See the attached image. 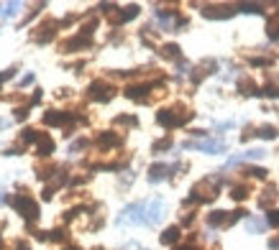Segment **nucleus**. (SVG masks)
Masks as SVG:
<instances>
[{"label":"nucleus","instance_id":"nucleus-1","mask_svg":"<svg viewBox=\"0 0 279 250\" xmlns=\"http://www.w3.org/2000/svg\"><path fill=\"white\" fill-rule=\"evenodd\" d=\"M215 197H218V184L213 181V176L210 179H200L192 186V192H189V199H185V207L187 204H197V202H213Z\"/></svg>","mask_w":279,"mask_h":250},{"label":"nucleus","instance_id":"nucleus-2","mask_svg":"<svg viewBox=\"0 0 279 250\" xmlns=\"http://www.w3.org/2000/svg\"><path fill=\"white\" fill-rule=\"evenodd\" d=\"M189 117H192V112L189 110H182V107H174V110H159L156 112V123L161 128H180L185 125Z\"/></svg>","mask_w":279,"mask_h":250},{"label":"nucleus","instance_id":"nucleus-3","mask_svg":"<svg viewBox=\"0 0 279 250\" xmlns=\"http://www.w3.org/2000/svg\"><path fill=\"white\" fill-rule=\"evenodd\" d=\"M185 151H202V153H226L228 143L223 138H202V141H185Z\"/></svg>","mask_w":279,"mask_h":250},{"label":"nucleus","instance_id":"nucleus-4","mask_svg":"<svg viewBox=\"0 0 279 250\" xmlns=\"http://www.w3.org/2000/svg\"><path fill=\"white\" fill-rule=\"evenodd\" d=\"M13 207H16V212L21 217H26L28 222H36V219H39V204L28 197L26 192H21V194L13 197Z\"/></svg>","mask_w":279,"mask_h":250},{"label":"nucleus","instance_id":"nucleus-5","mask_svg":"<svg viewBox=\"0 0 279 250\" xmlns=\"http://www.w3.org/2000/svg\"><path fill=\"white\" fill-rule=\"evenodd\" d=\"M143 212H146V202L128 204L118 217V225H143Z\"/></svg>","mask_w":279,"mask_h":250},{"label":"nucleus","instance_id":"nucleus-6","mask_svg":"<svg viewBox=\"0 0 279 250\" xmlns=\"http://www.w3.org/2000/svg\"><path fill=\"white\" fill-rule=\"evenodd\" d=\"M113 95H115L113 84H108L105 79H95L90 87H87V97L95 100V102H110Z\"/></svg>","mask_w":279,"mask_h":250},{"label":"nucleus","instance_id":"nucleus-7","mask_svg":"<svg viewBox=\"0 0 279 250\" xmlns=\"http://www.w3.org/2000/svg\"><path fill=\"white\" fill-rule=\"evenodd\" d=\"M164 217V199H151L146 202V212H143V225H156Z\"/></svg>","mask_w":279,"mask_h":250},{"label":"nucleus","instance_id":"nucleus-8","mask_svg":"<svg viewBox=\"0 0 279 250\" xmlns=\"http://www.w3.org/2000/svg\"><path fill=\"white\" fill-rule=\"evenodd\" d=\"M236 10H238L236 5H205V8H202V16L210 18V21H226V18H231Z\"/></svg>","mask_w":279,"mask_h":250},{"label":"nucleus","instance_id":"nucleus-9","mask_svg":"<svg viewBox=\"0 0 279 250\" xmlns=\"http://www.w3.org/2000/svg\"><path fill=\"white\" fill-rule=\"evenodd\" d=\"M87 46H93V38L85 36V34H80V36L67 38V41L62 43V51H64V54H72V51H82V49H87Z\"/></svg>","mask_w":279,"mask_h":250},{"label":"nucleus","instance_id":"nucleus-10","mask_svg":"<svg viewBox=\"0 0 279 250\" xmlns=\"http://www.w3.org/2000/svg\"><path fill=\"white\" fill-rule=\"evenodd\" d=\"M69 120H75V115H72V112H59V110L44 112V123H46V125H67Z\"/></svg>","mask_w":279,"mask_h":250},{"label":"nucleus","instance_id":"nucleus-11","mask_svg":"<svg viewBox=\"0 0 279 250\" xmlns=\"http://www.w3.org/2000/svg\"><path fill=\"white\" fill-rule=\"evenodd\" d=\"M139 16V5H126L121 8V13H115V8L110 10V21L113 23H126V21H134Z\"/></svg>","mask_w":279,"mask_h":250},{"label":"nucleus","instance_id":"nucleus-12","mask_svg":"<svg viewBox=\"0 0 279 250\" xmlns=\"http://www.w3.org/2000/svg\"><path fill=\"white\" fill-rule=\"evenodd\" d=\"M146 92H151V84L143 82V84H128L126 87V97L131 100H146Z\"/></svg>","mask_w":279,"mask_h":250},{"label":"nucleus","instance_id":"nucleus-13","mask_svg":"<svg viewBox=\"0 0 279 250\" xmlns=\"http://www.w3.org/2000/svg\"><path fill=\"white\" fill-rule=\"evenodd\" d=\"M59 26L56 21H46V26H41L39 28V34H34V41L36 43H46V41H51L54 38V28Z\"/></svg>","mask_w":279,"mask_h":250},{"label":"nucleus","instance_id":"nucleus-14","mask_svg":"<svg viewBox=\"0 0 279 250\" xmlns=\"http://www.w3.org/2000/svg\"><path fill=\"white\" fill-rule=\"evenodd\" d=\"M121 143H123V138L115 136V133H110V130H108V133H100V136H97V145H100V148H118Z\"/></svg>","mask_w":279,"mask_h":250},{"label":"nucleus","instance_id":"nucleus-15","mask_svg":"<svg viewBox=\"0 0 279 250\" xmlns=\"http://www.w3.org/2000/svg\"><path fill=\"white\" fill-rule=\"evenodd\" d=\"M169 171H172V169H169L167 164H154V166L149 169V181H151V184L164 181L167 176H169Z\"/></svg>","mask_w":279,"mask_h":250},{"label":"nucleus","instance_id":"nucleus-16","mask_svg":"<svg viewBox=\"0 0 279 250\" xmlns=\"http://www.w3.org/2000/svg\"><path fill=\"white\" fill-rule=\"evenodd\" d=\"M64 181H67V174H59V171H56L54 179H51L46 186H44V199H51V197H54V192H56V189H59Z\"/></svg>","mask_w":279,"mask_h":250},{"label":"nucleus","instance_id":"nucleus-17","mask_svg":"<svg viewBox=\"0 0 279 250\" xmlns=\"http://www.w3.org/2000/svg\"><path fill=\"white\" fill-rule=\"evenodd\" d=\"M238 90H241V95H246V97H256V95H261V90L256 87V82L248 79V77L238 79Z\"/></svg>","mask_w":279,"mask_h":250},{"label":"nucleus","instance_id":"nucleus-18","mask_svg":"<svg viewBox=\"0 0 279 250\" xmlns=\"http://www.w3.org/2000/svg\"><path fill=\"white\" fill-rule=\"evenodd\" d=\"M264 156H267V151H264V148H251V151H246L243 156H238V158H231L228 161V166H236V164H241V161H259V158H264Z\"/></svg>","mask_w":279,"mask_h":250},{"label":"nucleus","instance_id":"nucleus-19","mask_svg":"<svg viewBox=\"0 0 279 250\" xmlns=\"http://www.w3.org/2000/svg\"><path fill=\"white\" fill-rule=\"evenodd\" d=\"M215 67H218V64L213 62V59H205V62H202V64H200V67L195 69V71H197V74L192 77V82H200L202 77H208V74H213V71H215Z\"/></svg>","mask_w":279,"mask_h":250},{"label":"nucleus","instance_id":"nucleus-20","mask_svg":"<svg viewBox=\"0 0 279 250\" xmlns=\"http://www.w3.org/2000/svg\"><path fill=\"white\" fill-rule=\"evenodd\" d=\"M208 225H210V227H226V225H228V212H223V210L210 212V214H208Z\"/></svg>","mask_w":279,"mask_h":250},{"label":"nucleus","instance_id":"nucleus-21","mask_svg":"<svg viewBox=\"0 0 279 250\" xmlns=\"http://www.w3.org/2000/svg\"><path fill=\"white\" fill-rule=\"evenodd\" d=\"M180 240V227L177 225H172V227H167L164 232H161V243L164 245H174Z\"/></svg>","mask_w":279,"mask_h":250},{"label":"nucleus","instance_id":"nucleus-22","mask_svg":"<svg viewBox=\"0 0 279 250\" xmlns=\"http://www.w3.org/2000/svg\"><path fill=\"white\" fill-rule=\"evenodd\" d=\"M248 192H251V189H248V184H236V186H231V197L236 199V202H243V199L248 197Z\"/></svg>","mask_w":279,"mask_h":250},{"label":"nucleus","instance_id":"nucleus-23","mask_svg":"<svg viewBox=\"0 0 279 250\" xmlns=\"http://www.w3.org/2000/svg\"><path fill=\"white\" fill-rule=\"evenodd\" d=\"M36 145H39V153H41V156H51V153H54V141L46 138V136H41Z\"/></svg>","mask_w":279,"mask_h":250},{"label":"nucleus","instance_id":"nucleus-24","mask_svg":"<svg viewBox=\"0 0 279 250\" xmlns=\"http://www.w3.org/2000/svg\"><path fill=\"white\" fill-rule=\"evenodd\" d=\"M277 199V186H267V189H264V197L259 199V207H264V210H267L269 207V204Z\"/></svg>","mask_w":279,"mask_h":250},{"label":"nucleus","instance_id":"nucleus-25","mask_svg":"<svg viewBox=\"0 0 279 250\" xmlns=\"http://www.w3.org/2000/svg\"><path fill=\"white\" fill-rule=\"evenodd\" d=\"M161 56H164V59H180L182 54H180L177 43H164V46H161Z\"/></svg>","mask_w":279,"mask_h":250},{"label":"nucleus","instance_id":"nucleus-26","mask_svg":"<svg viewBox=\"0 0 279 250\" xmlns=\"http://www.w3.org/2000/svg\"><path fill=\"white\" fill-rule=\"evenodd\" d=\"M264 227H267V222H264V219H256V217H248V219H246V230H248V232H261Z\"/></svg>","mask_w":279,"mask_h":250},{"label":"nucleus","instance_id":"nucleus-27","mask_svg":"<svg viewBox=\"0 0 279 250\" xmlns=\"http://www.w3.org/2000/svg\"><path fill=\"white\" fill-rule=\"evenodd\" d=\"M256 136L272 141V138H277V128L274 125H261V128H256Z\"/></svg>","mask_w":279,"mask_h":250},{"label":"nucleus","instance_id":"nucleus-28","mask_svg":"<svg viewBox=\"0 0 279 250\" xmlns=\"http://www.w3.org/2000/svg\"><path fill=\"white\" fill-rule=\"evenodd\" d=\"M243 174H246V176H254V179H267V174H269V171H267V169H261V166H246Z\"/></svg>","mask_w":279,"mask_h":250},{"label":"nucleus","instance_id":"nucleus-29","mask_svg":"<svg viewBox=\"0 0 279 250\" xmlns=\"http://www.w3.org/2000/svg\"><path fill=\"white\" fill-rule=\"evenodd\" d=\"M267 36H269V38H279V13L269 21V26H267Z\"/></svg>","mask_w":279,"mask_h":250},{"label":"nucleus","instance_id":"nucleus-30","mask_svg":"<svg viewBox=\"0 0 279 250\" xmlns=\"http://www.w3.org/2000/svg\"><path fill=\"white\" fill-rule=\"evenodd\" d=\"M172 148V138H161V141H156L154 145H151V151L154 153H161V151H169Z\"/></svg>","mask_w":279,"mask_h":250},{"label":"nucleus","instance_id":"nucleus-31","mask_svg":"<svg viewBox=\"0 0 279 250\" xmlns=\"http://www.w3.org/2000/svg\"><path fill=\"white\" fill-rule=\"evenodd\" d=\"M261 8H264V5H259V3H243V5H238L241 13H264Z\"/></svg>","mask_w":279,"mask_h":250},{"label":"nucleus","instance_id":"nucleus-32","mask_svg":"<svg viewBox=\"0 0 279 250\" xmlns=\"http://www.w3.org/2000/svg\"><path fill=\"white\" fill-rule=\"evenodd\" d=\"M115 125H131V128H134L136 125V117L134 115H118V117H115Z\"/></svg>","mask_w":279,"mask_h":250},{"label":"nucleus","instance_id":"nucleus-33","mask_svg":"<svg viewBox=\"0 0 279 250\" xmlns=\"http://www.w3.org/2000/svg\"><path fill=\"white\" fill-rule=\"evenodd\" d=\"M18 8H21V3H8V5L3 8V16H5V18L16 16V13H18Z\"/></svg>","mask_w":279,"mask_h":250},{"label":"nucleus","instance_id":"nucleus-34","mask_svg":"<svg viewBox=\"0 0 279 250\" xmlns=\"http://www.w3.org/2000/svg\"><path fill=\"white\" fill-rule=\"evenodd\" d=\"M243 214H246L243 210H236V212H231V214H228V225H226V227H231V225H236V222H238V219H241Z\"/></svg>","mask_w":279,"mask_h":250},{"label":"nucleus","instance_id":"nucleus-35","mask_svg":"<svg viewBox=\"0 0 279 250\" xmlns=\"http://www.w3.org/2000/svg\"><path fill=\"white\" fill-rule=\"evenodd\" d=\"M267 225L279 227V212H269V214H267Z\"/></svg>","mask_w":279,"mask_h":250},{"label":"nucleus","instance_id":"nucleus-36","mask_svg":"<svg viewBox=\"0 0 279 250\" xmlns=\"http://www.w3.org/2000/svg\"><path fill=\"white\" fill-rule=\"evenodd\" d=\"M251 64H254V67H269L272 59H261V56H256V59H251Z\"/></svg>","mask_w":279,"mask_h":250},{"label":"nucleus","instance_id":"nucleus-37","mask_svg":"<svg viewBox=\"0 0 279 250\" xmlns=\"http://www.w3.org/2000/svg\"><path fill=\"white\" fill-rule=\"evenodd\" d=\"M49 238L51 240H67V232L64 230H54V232H49Z\"/></svg>","mask_w":279,"mask_h":250},{"label":"nucleus","instance_id":"nucleus-38","mask_svg":"<svg viewBox=\"0 0 279 250\" xmlns=\"http://www.w3.org/2000/svg\"><path fill=\"white\" fill-rule=\"evenodd\" d=\"M85 145H87V141L82 138V141H77L75 145H72V148H69V153H77V151H82V148H85Z\"/></svg>","mask_w":279,"mask_h":250},{"label":"nucleus","instance_id":"nucleus-39","mask_svg":"<svg viewBox=\"0 0 279 250\" xmlns=\"http://www.w3.org/2000/svg\"><path fill=\"white\" fill-rule=\"evenodd\" d=\"M18 153H23L21 145H10V148H5V156H18Z\"/></svg>","mask_w":279,"mask_h":250},{"label":"nucleus","instance_id":"nucleus-40","mask_svg":"<svg viewBox=\"0 0 279 250\" xmlns=\"http://www.w3.org/2000/svg\"><path fill=\"white\" fill-rule=\"evenodd\" d=\"M28 117V107H18L16 110V120H26Z\"/></svg>","mask_w":279,"mask_h":250},{"label":"nucleus","instance_id":"nucleus-41","mask_svg":"<svg viewBox=\"0 0 279 250\" xmlns=\"http://www.w3.org/2000/svg\"><path fill=\"white\" fill-rule=\"evenodd\" d=\"M13 77V69H5V71H0V82H5V79H10Z\"/></svg>","mask_w":279,"mask_h":250},{"label":"nucleus","instance_id":"nucleus-42","mask_svg":"<svg viewBox=\"0 0 279 250\" xmlns=\"http://www.w3.org/2000/svg\"><path fill=\"white\" fill-rule=\"evenodd\" d=\"M34 82V74H26L23 79H21V87H28V84H31Z\"/></svg>","mask_w":279,"mask_h":250},{"label":"nucleus","instance_id":"nucleus-43","mask_svg":"<svg viewBox=\"0 0 279 250\" xmlns=\"http://www.w3.org/2000/svg\"><path fill=\"white\" fill-rule=\"evenodd\" d=\"M10 125V120H5V117H0V130H5Z\"/></svg>","mask_w":279,"mask_h":250},{"label":"nucleus","instance_id":"nucleus-44","mask_svg":"<svg viewBox=\"0 0 279 250\" xmlns=\"http://www.w3.org/2000/svg\"><path fill=\"white\" fill-rule=\"evenodd\" d=\"M67 250H80V248H67Z\"/></svg>","mask_w":279,"mask_h":250},{"label":"nucleus","instance_id":"nucleus-45","mask_svg":"<svg viewBox=\"0 0 279 250\" xmlns=\"http://www.w3.org/2000/svg\"><path fill=\"white\" fill-rule=\"evenodd\" d=\"M0 250H3V240H0Z\"/></svg>","mask_w":279,"mask_h":250}]
</instances>
